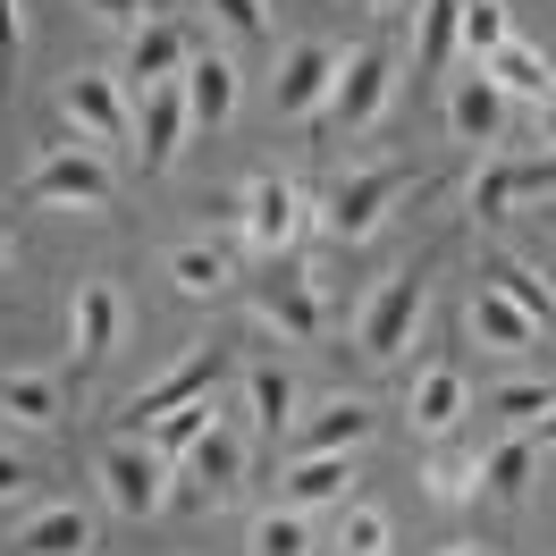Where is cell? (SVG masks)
<instances>
[{
	"instance_id": "484cf974",
	"label": "cell",
	"mask_w": 556,
	"mask_h": 556,
	"mask_svg": "<svg viewBox=\"0 0 556 556\" xmlns=\"http://www.w3.org/2000/svg\"><path fill=\"white\" fill-rule=\"evenodd\" d=\"M481 489L497 497V506H515L522 489H531V439H506V447H489V464H481Z\"/></svg>"
},
{
	"instance_id": "60d3db41",
	"label": "cell",
	"mask_w": 556,
	"mask_h": 556,
	"mask_svg": "<svg viewBox=\"0 0 556 556\" xmlns=\"http://www.w3.org/2000/svg\"><path fill=\"white\" fill-rule=\"evenodd\" d=\"M0 270H9V237H0Z\"/></svg>"
},
{
	"instance_id": "ffe728a7",
	"label": "cell",
	"mask_w": 556,
	"mask_h": 556,
	"mask_svg": "<svg viewBox=\"0 0 556 556\" xmlns=\"http://www.w3.org/2000/svg\"><path fill=\"white\" fill-rule=\"evenodd\" d=\"M472 338H481V346H497V354H522L531 338H540V320L522 313V304H506L497 287H481V295H472Z\"/></svg>"
},
{
	"instance_id": "8fae6325",
	"label": "cell",
	"mask_w": 556,
	"mask_h": 556,
	"mask_svg": "<svg viewBox=\"0 0 556 556\" xmlns=\"http://www.w3.org/2000/svg\"><path fill=\"white\" fill-rule=\"evenodd\" d=\"M447 127L464 143H497V127H506V93H497V76L472 68V76H455V93H447Z\"/></svg>"
},
{
	"instance_id": "52a82bcc",
	"label": "cell",
	"mask_w": 556,
	"mask_h": 556,
	"mask_svg": "<svg viewBox=\"0 0 556 556\" xmlns=\"http://www.w3.org/2000/svg\"><path fill=\"white\" fill-rule=\"evenodd\" d=\"M102 489H110V506L118 515H161V455L136 447V439H110L102 447Z\"/></svg>"
},
{
	"instance_id": "ab89813d",
	"label": "cell",
	"mask_w": 556,
	"mask_h": 556,
	"mask_svg": "<svg viewBox=\"0 0 556 556\" xmlns=\"http://www.w3.org/2000/svg\"><path fill=\"white\" fill-rule=\"evenodd\" d=\"M346 9H396V0H346Z\"/></svg>"
},
{
	"instance_id": "836d02e7",
	"label": "cell",
	"mask_w": 556,
	"mask_h": 556,
	"mask_svg": "<svg viewBox=\"0 0 556 556\" xmlns=\"http://www.w3.org/2000/svg\"><path fill=\"white\" fill-rule=\"evenodd\" d=\"M346 556H388V522L371 515V506H346V540H338Z\"/></svg>"
},
{
	"instance_id": "ba28073f",
	"label": "cell",
	"mask_w": 556,
	"mask_h": 556,
	"mask_svg": "<svg viewBox=\"0 0 556 556\" xmlns=\"http://www.w3.org/2000/svg\"><path fill=\"white\" fill-rule=\"evenodd\" d=\"M186 68H194V42H186V26L152 17V26H136V35H127V85H136V93H152V85H177Z\"/></svg>"
},
{
	"instance_id": "e0dca14e",
	"label": "cell",
	"mask_w": 556,
	"mask_h": 556,
	"mask_svg": "<svg viewBox=\"0 0 556 556\" xmlns=\"http://www.w3.org/2000/svg\"><path fill=\"white\" fill-rule=\"evenodd\" d=\"M110 346H118V287L93 278V287H76V371H93Z\"/></svg>"
},
{
	"instance_id": "277c9868",
	"label": "cell",
	"mask_w": 556,
	"mask_h": 556,
	"mask_svg": "<svg viewBox=\"0 0 556 556\" xmlns=\"http://www.w3.org/2000/svg\"><path fill=\"white\" fill-rule=\"evenodd\" d=\"M26 203H110V161L93 152V143L42 152L35 177H26Z\"/></svg>"
},
{
	"instance_id": "ac0fdd59",
	"label": "cell",
	"mask_w": 556,
	"mask_h": 556,
	"mask_svg": "<svg viewBox=\"0 0 556 556\" xmlns=\"http://www.w3.org/2000/svg\"><path fill=\"white\" fill-rule=\"evenodd\" d=\"M363 439H371V405H363V396H338L329 414H313L295 430V455H346V447H363Z\"/></svg>"
},
{
	"instance_id": "603a6c76",
	"label": "cell",
	"mask_w": 556,
	"mask_h": 556,
	"mask_svg": "<svg viewBox=\"0 0 556 556\" xmlns=\"http://www.w3.org/2000/svg\"><path fill=\"white\" fill-rule=\"evenodd\" d=\"M244 388H253V421L270 430V447H278V430L295 421V380H287L278 363H253V371H244Z\"/></svg>"
},
{
	"instance_id": "8992f818",
	"label": "cell",
	"mask_w": 556,
	"mask_h": 556,
	"mask_svg": "<svg viewBox=\"0 0 556 556\" xmlns=\"http://www.w3.org/2000/svg\"><path fill=\"white\" fill-rule=\"evenodd\" d=\"M329 85H338V51H329V42H295V51L278 60V76H270L278 118H320Z\"/></svg>"
},
{
	"instance_id": "8d00e7d4",
	"label": "cell",
	"mask_w": 556,
	"mask_h": 556,
	"mask_svg": "<svg viewBox=\"0 0 556 556\" xmlns=\"http://www.w3.org/2000/svg\"><path fill=\"white\" fill-rule=\"evenodd\" d=\"M17 489H26V464H17V455L0 447V497H17Z\"/></svg>"
},
{
	"instance_id": "f546056e",
	"label": "cell",
	"mask_w": 556,
	"mask_h": 556,
	"mask_svg": "<svg viewBox=\"0 0 556 556\" xmlns=\"http://www.w3.org/2000/svg\"><path fill=\"white\" fill-rule=\"evenodd\" d=\"M489 287H497L506 304H522V313L540 320V329H548V320H556V295H548V287H540V278H531V270H522V262H489Z\"/></svg>"
},
{
	"instance_id": "6da1fadb",
	"label": "cell",
	"mask_w": 556,
	"mask_h": 556,
	"mask_svg": "<svg viewBox=\"0 0 556 556\" xmlns=\"http://www.w3.org/2000/svg\"><path fill=\"white\" fill-rule=\"evenodd\" d=\"M421 304H430V270H396L363 304V320H354V346L371 354V363H396V354L414 346V320H421Z\"/></svg>"
},
{
	"instance_id": "7402d4cb",
	"label": "cell",
	"mask_w": 556,
	"mask_h": 556,
	"mask_svg": "<svg viewBox=\"0 0 556 556\" xmlns=\"http://www.w3.org/2000/svg\"><path fill=\"white\" fill-rule=\"evenodd\" d=\"M464 26V0H421V42H414V76H439Z\"/></svg>"
},
{
	"instance_id": "9a60e30c",
	"label": "cell",
	"mask_w": 556,
	"mask_h": 556,
	"mask_svg": "<svg viewBox=\"0 0 556 556\" xmlns=\"http://www.w3.org/2000/svg\"><path fill=\"white\" fill-rule=\"evenodd\" d=\"M136 102H143V169L161 177L177 161V143H186L194 118H186V93H177V85H152V93H136Z\"/></svg>"
},
{
	"instance_id": "9c48e42d",
	"label": "cell",
	"mask_w": 556,
	"mask_h": 556,
	"mask_svg": "<svg viewBox=\"0 0 556 556\" xmlns=\"http://www.w3.org/2000/svg\"><path fill=\"white\" fill-rule=\"evenodd\" d=\"M244 228H253L262 253H287V244L304 237V194H295L287 177H253V186H244Z\"/></svg>"
},
{
	"instance_id": "3957f363",
	"label": "cell",
	"mask_w": 556,
	"mask_h": 556,
	"mask_svg": "<svg viewBox=\"0 0 556 556\" xmlns=\"http://www.w3.org/2000/svg\"><path fill=\"white\" fill-rule=\"evenodd\" d=\"M388 85H396V76H388V51H371V42H363V51H346V60H338V85H329L320 118H329V127H380Z\"/></svg>"
},
{
	"instance_id": "30bf717a",
	"label": "cell",
	"mask_w": 556,
	"mask_h": 556,
	"mask_svg": "<svg viewBox=\"0 0 556 556\" xmlns=\"http://www.w3.org/2000/svg\"><path fill=\"white\" fill-rule=\"evenodd\" d=\"M68 127L93 143V152H102V143H127V93H118L110 76H68Z\"/></svg>"
},
{
	"instance_id": "5bb4252c",
	"label": "cell",
	"mask_w": 556,
	"mask_h": 556,
	"mask_svg": "<svg viewBox=\"0 0 556 556\" xmlns=\"http://www.w3.org/2000/svg\"><path fill=\"white\" fill-rule=\"evenodd\" d=\"M177 93H186V118H194V127H228V110H237V60L203 51L194 68L177 76Z\"/></svg>"
},
{
	"instance_id": "7c38bea8",
	"label": "cell",
	"mask_w": 556,
	"mask_h": 556,
	"mask_svg": "<svg viewBox=\"0 0 556 556\" xmlns=\"http://www.w3.org/2000/svg\"><path fill=\"white\" fill-rule=\"evenodd\" d=\"M278 497L304 515V506H346L354 497V464L346 455H295L287 464V481H278Z\"/></svg>"
},
{
	"instance_id": "cb8c5ba5",
	"label": "cell",
	"mask_w": 556,
	"mask_h": 556,
	"mask_svg": "<svg viewBox=\"0 0 556 556\" xmlns=\"http://www.w3.org/2000/svg\"><path fill=\"white\" fill-rule=\"evenodd\" d=\"M464 414V371H421L414 380V430H455Z\"/></svg>"
},
{
	"instance_id": "7a4b0ae2",
	"label": "cell",
	"mask_w": 556,
	"mask_h": 556,
	"mask_svg": "<svg viewBox=\"0 0 556 556\" xmlns=\"http://www.w3.org/2000/svg\"><path fill=\"white\" fill-rule=\"evenodd\" d=\"M405 186H414V169H405V161H380V169H354L346 186L329 194V211H320V219H329V237H338V244H363V237H371V228L388 219V203H396Z\"/></svg>"
},
{
	"instance_id": "4316f807",
	"label": "cell",
	"mask_w": 556,
	"mask_h": 556,
	"mask_svg": "<svg viewBox=\"0 0 556 556\" xmlns=\"http://www.w3.org/2000/svg\"><path fill=\"white\" fill-rule=\"evenodd\" d=\"M211 421H219V405H211V396H194V405L161 414V421H152V455H186V447H194V439L211 430Z\"/></svg>"
},
{
	"instance_id": "e575fe53",
	"label": "cell",
	"mask_w": 556,
	"mask_h": 556,
	"mask_svg": "<svg viewBox=\"0 0 556 556\" xmlns=\"http://www.w3.org/2000/svg\"><path fill=\"white\" fill-rule=\"evenodd\" d=\"M85 9H102L110 26H127V35H136V26H152V0H85Z\"/></svg>"
},
{
	"instance_id": "2e32d148",
	"label": "cell",
	"mask_w": 556,
	"mask_h": 556,
	"mask_svg": "<svg viewBox=\"0 0 556 556\" xmlns=\"http://www.w3.org/2000/svg\"><path fill=\"white\" fill-rule=\"evenodd\" d=\"M262 320H278L287 338H320V295H313V278L278 262V270L262 278Z\"/></svg>"
},
{
	"instance_id": "4dcf8cb0",
	"label": "cell",
	"mask_w": 556,
	"mask_h": 556,
	"mask_svg": "<svg viewBox=\"0 0 556 556\" xmlns=\"http://www.w3.org/2000/svg\"><path fill=\"white\" fill-rule=\"evenodd\" d=\"M253 556H313V531H304V515H295V506L262 515V522H253Z\"/></svg>"
},
{
	"instance_id": "d6a6232c",
	"label": "cell",
	"mask_w": 556,
	"mask_h": 556,
	"mask_svg": "<svg viewBox=\"0 0 556 556\" xmlns=\"http://www.w3.org/2000/svg\"><path fill=\"white\" fill-rule=\"evenodd\" d=\"M548 405H556V396L540 380H515V388H497V396H489V414H506V421H540Z\"/></svg>"
},
{
	"instance_id": "d590c367",
	"label": "cell",
	"mask_w": 556,
	"mask_h": 556,
	"mask_svg": "<svg viewBox=\"0 0 556 556\" xmlns=\"http://www.w3.org/2000/svg\"><path fill=\"white\" fill-rule=\"evenodd\" d=\"M17 76V0H0V85Z\"/></svg>"
},
{
	"instance_id": "1f68e13d",
	"label": "cell",
	"mask_w": 556,
	"mask_h": 556,
	"mask_svg": "<svg viewBox=\"0 0 556 556\" xmlns=\"http://www.w3.org/2000/svg\"><path fill=\"white\" fill-rule=\"evenodd\" d=\"M211 17L237 42H270V0H211Z\"/></svg>"
},
{
	"instance_id": "5b68a950",
	"label": "cell",
	"mask_w": 556,
	"mask_h": 556,
	"mask_svg": "<svg viewBox=\"0 0 556 556\" xmlns=\"http://www.w3.org/2000/svg\"><path fill=\"white\" fill-rule=\"evenodd\" d=\"M219 371H228V354H219V346H194L177 371H161L152 388H136V396H127V439H136L143 421H161V414H177V405L211 396V388H219Z\"/></svg>"
},
{
	"instance_id": "83f0119b",
	"label": "cell",
	"mask_w": 556,
	"mask_h": 556,
	"mask_svg": "<svg viewBox=\"0 0 556 556\" xmlns=\"http://www.w3.org/2000/svg\"><path fill=\"white\" fill-rule=\"evenodd\" d=\"M455 42L472 51V60H489V51H506V0H464V26H455Z\"/></svg>"
},
{
	"instance_id": "f1b7e54d",
	"label": "cell",
	"mask_w": 556,
	"mask_h": 556,
	"mask_svg": "<svg viewBox=\"0 0 556 556\" xmlns=\"http://www.w3.org/2000/svg\"><path fill=\"white\" fill-rule=\"evenodd\" d=\"M169 278L186 287V295H219V287H228V253H211V244H177Z\"/></svg>"
},
{
	"instance_id": "4fadbf2b",
	"label": "cell",
	"mask_w": 556,
	"mask_h": 556,
	"mask_svg": "<svg viewBox=\"0 0 556 556\" xmlns=\"http://www.w3.org/2000/svg\"><path fill=\"white\" fill-rule=\"evenodd\" d=\"M9 556H93V515H85V506H42V515L9 540Z\"/></svg>"
},
{
	"instance_id": "74e56055",
	"label": "cell",
	"mask_w": 556,
	"mask_h": 556,
	"mask_svg": "<svg viewBox=\"0 0 556 556\" xmlns=\"http://www.w3.org/2000/svg\"><path fill=\"white\" fill-rule=\"evenodd\" d=\"M540 143H556V93L540 102Z\"/></svg>"
},
{
	"instance_id": "d6986e66",
	"label": "cell",
	"mask_w": 556,
	"mask_h": 556,
	"mask_svg": "<svg viewBox=\"0 0 556 556\" xmlns=\"http://www.w3.org/2000/svg\"><path fill=\"white\" fill-rule=\"evenodd\" d=\"M186 472H194V489H203V497H228V489H237V472H244V439L211 421L203 439L186 447Z\"/></svg>"
},
{
	"instance_id": "44dd1931",
	"label": "cell",
	"mask_w": 556,
	"mask_h": 556,
	"mask_svg": "<svg viewBox=\"0 0 556 556\" xmlns=\"http://www.w3.org/2000/svg\"><path fill=\"white\" fill-rule=\"evenodd\" d=\"M481 68L497 76V93H522V102H548V93H556V68L540 60V51H531V42H506V51H489Z\"/></svg>"
},
{
	"instance_id": "f35d334b",
	"label": "cell",
	"mask_w": 556,
	"mask_h": 556,
	"mask_svg": "<svg viewBox=\"0 0 556 556\" xmlns=\"http://www.w3.org/2000/svg\"><path fill=\"white\" fill-rule=\"evenodd\" d=\"M540 439H548V447H556V405H548V414H540Z\"/></svg>"
},
{
	"instance_id": "b9f144b4",
	"label": "cell",
	"mask_w": 556,
	"mask_h": 556,
	"mask_svg": "<svg viewBox=\"0 0 556 556\" xmlns=\"http://www.w3.org/2000/svg\"><path fill=\"white\" fill-rule=\"evenodd\" d=\"M455 556H489V548H455Z\"/></svg>"
},
{
	"instance_id": "d4e9b609",
	"label": "cell",
	"mask_w": 556,
	"mask_h": 556,
	"mask_svg": "<svg viewBox=\"0 0 556 556\" xmlns=\"http://www.w3.org/2000/svg\"><path fill=\"white\" fill-rule=\"evenodd\" d=\"M0 414L9 421H60V380H42V371H17V380H0Z\"/></svg>"
}]
</instances>
